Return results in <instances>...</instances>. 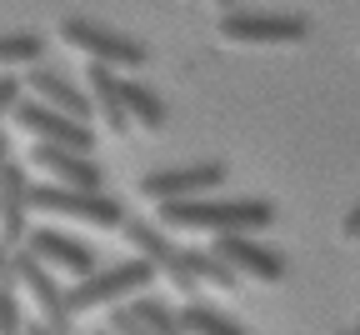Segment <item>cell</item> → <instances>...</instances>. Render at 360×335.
I'll return each mask as SVG.
<instances>
[{
	"label": "cell",
	"instance_id": "cell-1",
	"mask_svg": "<svg viewBox=\"0 0 360 335\" xmlns=\"http://www.w3.org/2000/svg\"><path fill=\"white\" fill-rule=\"evenodd\" d=\"M155 220L165 230H210V235H255L265 225H276V206L260 201V196H236V201H170L155 206Z\"/></svg>",
	"mask_w": 360,
	"mask_h": 335
},
{
	"label": "cell",
	"instance_id": "cell-2",
	"mask_svg": "<svg viewBox=\"0 0 360 335\" xmlns=\"http://www.w3.org/2000/svg\"><path fill=\"white\" fill-rule=\"evenodd\" d=\"M155 260L146 255H135V260H115V265H101L96 275H85L75 280L70 291H65V305L70 315H85V310H101V305H115V301H135L146 291V285L155 280Z\"/></svg>",
	"mask_w": 360,
	"mask_h": 335
},
{
	"label": "cell",
	"instance_id": "cell-3",
	"mask_svg": "<svg viewBox=\"0 0 360 335\" xmlns=\"http://www.w3.org/2000/svg\"><path fill=\"white\" fill-rule=\"evenodd\" d=\"M35 215H56V220H85V225H101V230H120L130 215L115 196L105 190H75V185H35L30 196Z\"/></svg>",
	"mask_w": 360,
	"mask_h": 335
},
{
	"label": "cell",
	"instance_id": "cell-4",
	"mask_svg": "<svg viewBox=\"0 0 360 335\" xmlns=\"http://www.w3.org/2000/svg\"><path fill=\"white\" fill-rule=\"evenodd\" d=\"M60 40H65V45H75L80 56H90V65L141 70V65L150 61V51H146L141 40H130V35H115V30H105V25H96V20H80V15L60 20Z\"/></svg>",
	"mask_w": 360,
	"mask_h": 335
},
{
	"label": "cell",
	"instance_id": "cell-5",
	"mask_svg": "<svg viewBox=\"0 0 360 335\" xmlns=\"http://www.w3.org/2000/svg\"><path fill=\"white\" fill-rule=\"evenodd\" d=\"M310 35L305 15H270V11H231L220 20V40L231 45H300Z\"/></svg>",
	"mask_w": 360,
	"mask_h": 335
},
{
	"label": "cell",
	"instance_id": "cell-6",
	"mask_svg": "<svg viewBox=\"0 0 360 335\" xmlns=\"http://www.w3.org/2000/svg\"><path fill=\"white\" fill-rule=\"evenodd\" d=\"M15 125L25 135H35L40 146H65V151H80V156L96 151V135H90L85 120H75L65 110H51L45 101H20L15 106Z\"/></svg>",
	"mask_w": 360,
	"mask_h": 335
},
{
	"label": "cell",
	"instance_id": "cell-7",
	"mask_svg": "<svg viewBox=\"0 0 360 335\" xmlns=\"http://www.w3.org/2000/svg\"><path fill=\"white\" fill-rule=\"evenodd\" d=\"M225 180V165L220 160H200V165H175V170H150L141 175V196L150 206H170V201H195V196H210V190Z\"/></svg>",
	"mask_w": 360,
	"mask_h": 335
},
{
	"label": "cell",
	"instance_id": "cell-8",
	"mask_svg": "<svg viewBox=\"0 0 360 335\" xmlns=\"http://www.w3.org/2000/svg\"><path fill=\"white\" fill-rule=\"evenodd\" d=\"M15 275H20V291L35 301V315L45 320V325H60V330H75L70 320V305H65V291L56 285V275H51V265H45L30 246H20L15 251Z\"/></svg>",
	"mask_w": 360,
	"mask_h": 335
},
{
	"label": "cell",
	"instance_id": "cell-9",
	"mask_svg": "<svg viewBox=\"0 0 360 335\" xmlns=\"http://www.w3.org/2000/svg\"><path fill=\"white\" fill-rule=\"evenodd\" d=\"M51 270H65V275H75V280H85V275H96L101 265H96V251H90L85 241H75V235H65V230H51V225H35L30 230V241H25Z\"/></svg>",
	"mask_w": 360,
	"mask_h": 335
},
{
	"label": "cell",
	"instance_id": "cell-10",
	"mask_svg": "<svg viewBox=\"0 0 360 335\" xmlns=\"http://www.w3.org/2000/svg\"><path fill=\"white\" fill-rule=\"evenodd\" d=\"M30 196H35V185H30L25 165H11L6 170V190H0V241L15 246V251L30 241V215H35Z\"/></svg>",
	"mask_w": 360,
	"mask_h": 335
},
{
	"label": "cell",
	"instance_id": "cell-11",
	"mask_svg": "<svg viewBox=\"0 0 360 335\" xmlns=\"http://www.w3.org/2000/svg\"><path fill=\"white\" fill-rule=\"evenodd\" d=\"M30 165L40 175H51L56 185H75V190H101V165L80 156V151H65V146H30Z\"/></svg>",
	"mask_w": 360,
	"mask_h": 335
},
{
	"label": "cell",
	"instance_id": "cell-12",
	"mask_svg": "<svg viewBox=\"0 0 360 335\" xmlns=\"http://www.w3.org/2000/svg\"><path fill=\"white\" fill-rule=\"evenodd\" d=\"M210 251L220 260H231L250 280H285V255L270 251V246H260V241H250V235H215Z\"/></svg>",
	"mask_w": 360,
	"mask_h": 335
},
{
	"label": "cell",
	"instance_id": "cell-13",
	"mask_svg": "<svg viewBox=\"0 0 360 335\" xmlns=\"http://www.w3.org/2000/svg\"><path fill=\"white\" fill-rule=\"evenodd\" d=\"M30 90H35V101H45L51 110H65V115H75L85 125H90V115H96V101H90L75 80L51 70V65H30Z\"/></svg>",
	"mask_w": 360,
	"mask_h": 335
},
{
	"label": "cell",
	"instance_id": "cell-14",
	"mask_svg": "<svg viewBox=\"0 0 360 335\" xmlns=\"http://www.w3.org/2000/svg\"><path fill=\"white\" fill-rule=\"evenodd\" d=\"M85 90H90V101H96V110L105 115V125L115 130V135H125L135 120H130V110H125V101H120V75L110 70V65H90L85 70Z\"/></svg>",
	"mask_w": 360,
	"mask_h": 335
},
{
	"label": "cell",
	"instance_id": "cell-15",
	"mask_svg": "<svg viewBox=\"0 0 360 335\" xmlns=\"http://www.w3.org/2000/svg\"><path fill=\"white\" fill-rule=\"evenodd\" d=\"M120 235H125V241H130L135 251H141L146 260H155V265L175 260V251H180V246L170 241V235H165V225H150V220H135V215H130V220L120 225Z\"/></svg>",
	"mask_w": 360,
	"mask_h": 335
},
{
	"label": "cell",
	"instance_id": "cell-16",
	"mask_svg": "<svg viewBox=\"0 0 360 335\" xmlns=\"http://www.w3.org/2000/svg\"><path fill=\"white\" fill-rule=\"evenodd\" d=\"M120 101H125V110H130L135 125H146V130H160V125H165V101H160L150 85H141V80H120Z\"/></svg>",
	"mask_w": 360,
	"mask_h": 335
},
{
	"label": "cell",
	"instance_id": "cell-17",
	"mask_svg": "<svg viewBox=\"0 0 360 335\" xmlns=\"http://www.w3.org/2000/svg\"><path fill=\"white\" fill-rule=\"evenodd\" d=\"M186 260H191V270H195V280L200 285H210V291H225V296H231L236 291V285H240V270L231 265V260H220L215 251H186Z\"/></svg>",
	"mask_w": 360,
	"mask_h": 335
},
{
	"label": "cell",
	"instance_id": "cell-18",
	"mask_svg": "<svg viewBox=\"0 0 360 335\" xmlns=\"http://www.w3.org/2000/svg\"><path fill=\"white\" fill-rule=\"evenodd\" d=\"M180 325H186V335H250L240 320L220 315L215 305H200V301H191L186 310H180Z\"/></svg>",
	"mask_w": 360,
	"mask_h": 335
},
{
	"label": "cell",
	"instance_id": "cell-19",
	"mask_svg": "<svg viewBox=\"0 0 360 335\" xmlns=\"http://www.w3.org/2000/svg\"><path fill=\"white\" fill-rule=\"evenodd\" d=\"M130 310L141 315L155 335H186V325H180V310H170L165 301H150V296H135L130 301Z\"/></svg>",
	"mask_w": 360,
	"mask_h": 335
},
{
	"label": "cell",
	"instance_id": "cell-20",
	"mask_svg": "<svg viewBox=\"0 0 360 335\" xmlns=\"http://www.w3.org/2000/svg\"><path fill=\"white\" fill-rule=\"evenodd\" d=\"M45 56L40 35H0V65H35Z\"/></svg>",
	"mask_w": 360,
	"mask_h": 335
},
{
	"label": "cell",
	"instance_id": "cell-21",
	"mask_svg": "<svg viewBox=\"0 0 360 335\" xmlns=\"http://www.w3.org/2000/svg\"><path fill=\"white\" fill-rule=\"evenodd\" d=\"M160 275L170 280V291H180V296H195V270H191V260H186V251H175V260H165L160 265Z\"/></svg>",
	"mask_w": 360,
	"mask_h": 335
},
{
	"label": "cell",
	"instance_id": "cell-22",
	"mask_svg": "<svg viewBox=\"0 0 360 335\" xmlns=\"http://www.w3.org/2000/svg\"><path fill=\"white\" fill-rule=\"evenodd\" d=\"M30 315L20 310V296L15 291H0V335H25Z\"/></svg>",
	"mask_w": 360,
	"mask_h": 335
},
{
	"label": "cell",
	"instance_id": "cell-23",
	"mask_svg": "<svg viewBox=\"0 0 360 335\" xmlns=\"http://www.w3.org/2000/svg\"><path fill=\"white\" fill-rule=\"evenodd\" d=\"M105 330H115V335H155L141 315L130 310V301L125 305H110V320H105Z\"/></svg>",
	"mask_w": 360,
	"mask_h": 335
},
{
	"label": "cell",
	"instance_id": "cell-24",
	"mask_svg": "<svg viewBox=\"0 0 360 335\" xmlns=\"http://www.w3.org/2000/svg\"><path fill=\"white\" fill-rule=\"evenodd\" d=\"M15 106H20V80L15 75H0V120L15 115Z\"/></svg>",
	"mask_w": 360,
	"mask_h": 335
},
{
	"label": "cell",
	"instance_id": "cell-25",
	"mask_svg": "<svg viewBox=\"0 0 360 335\" xmlns=\"http://www.w3.org/2000/svg\"><path fill=\"white\" fill-rule=\"evenodd\" d=\"M340 235H345V241H360V206H350V210H345V220H340Z\"/></svg>",
	"mask_w": 360,
	"mask_h": 335
},
{
	"label": "cell",
	"instance_id": "cell-26",
	"mask_svg": "<svg viewBox=\"0 0 360 335\" xmlns=\"http://www.w3.org/2000/svg\"><path fill=\"white\" fill-rule=\"evenodd\" d=\"M25 335H75V330H60V325H45L40 315H30V325H25Z\"/></svg>",
	"mask_w": 360,
	"mask_h": 335
},
{
	"label": "cell",
	"instance_id": "cell-27",
	"mask_svg": "<svg viewBox=\"0 0 360 335\" xmlns=\"http://www.w3.org/2000/svg\"><path fill=\"white\" fill-rule=\"evenodd\" d=\"M6 170H11V140L0 130V190H6Z\"/></svg>",
	"mask_w": 360,
	"mask_h": 335
},
{
	"label": "cell",
	"instance_id": "cell-28",
	"mask_svg": "<svg viewBox=\"0 0 360 335\" xmlns=\"http://www.w3.org/2000/svg\"><path fill=\"white\" fill-rule=\"evenodd\" d=\"M215 6H225V11H236V0H215Z\"/></svg>",
	"mask_w": 360,
	"mask_h": 335
},
{
	"label": "cell",
	"instance_id": "cell-29",
	"mask_svg": "<svg viewBox=\"0 0 360 335\" xmlns=\"http://www.w3.org/2000/svg\"><path fill=\"white\" fill-rule=\"evenodd\" d=\"M90 335H115V330H90Z\"/></svg>",
	"mask_w": 360,
	"mask_h": 335
},
{
	"label": "cell",
	"instance_id": "cell-30",
	"mask_svg": "<svg viewBox=\"0 0 360 335\" xmlns=\"http://www.w3.org/2000/svg\"><path fill=\"white\" fill-rule=\"evenodd\" d=\"M355 330H360V310H355Z\"/></svg>",
	"mask_w": 360,
	"mask_h": 335
},
{
	"label": "cell",
	"instance_id": "cell-31",
	"mask_svg": "<svg viewBox=\"0 0 360 335\" xmlns=\"http://www.w3.org/2000/svg\"><path fill=\"white\" fill-rule=\"evenodd\" d=\"M340 335H360V330H340Z\"/></svg>",
	"mask_w": 360,
	"mask_h": 335
}]
</instances>
